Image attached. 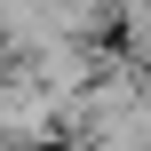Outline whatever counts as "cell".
<instances>
[{
    "label": "cell",
    "instance_id": "cell-1",
    "mask_svg": "<svg viewBox=\"0 0 151 151\" xmlns=\"http://www.w3.org/2000/svg\"><path fill=\"white\" fill-rule=\"evenodd\" d=\"M64 127V104L40 88L32 64H8L0 72V143L8 151H48V135Z\"/></svg>",
    "mask_w": 151,
    "mask_h": 151
}]
</instances>
